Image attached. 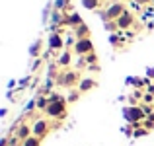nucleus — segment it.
<instances>
[{"label":"nucleus","instance_id":"obj_2","mask_svg":"<svg viewBox=\"0 0 154 146\" xmlns=\"http://www.w3.org/2000/svg\"><path fill=\"white\" fill-rule=\"evenodd\" d=\"M80 80L82 78H80L78 70H66L57 78V84H59V86H64V88H74V86L80 84Z\"/></svg>","mask_w":154,"mask_h":146},{"label":"nucleus","instance_id":"obj_21","mask_svg":"<svg viewBox=\"0 0 154 146\" xmlns=\"http://www.w3.org/2000/svg\"><path fill=\"white\" fill-rule=\"evenodd\" d=\"M64 6H66V0H57V2H55V10L57 12H60Z\"/></svg>","mask_w":154,"mask_h":146},{"label":"nucleus","instance_id":"obj_3","mask_svg":"<svg viewBox=\"0 0 154 146\" xmlns=\"http://www.w3.org/2000/svg\"><path fill=\"white\" fill-rule=\"evenodd\" d=\"M123 113H125V119H127L129 123H133V125H139V123H143V121L146 119V113L143 111L140 105H131V107H127Z\"/></svg>","mask_w":154,"mask_h":146},{"label":"nucleus","instance_id":"obj_23","mask_svg":"<svg viewBox=\"0 0 154 146\" xmlns=\"http://www.w3.org/2000/svg\"><path fill=\"white\" fill-rule=\"evenodd\" d=\"M146 132H148V129H137V131L133 132V135H135V136H144Z\"/></svg>","mask_w":154,"mask_h":146},{"label":"nucleus","instance_id":"obj_18","mask_svg":"<svg viewBox=\"0 0 154 146\" xmlns=\"http://www.w3.org/2000/svg\"><path fill=\"white\" fill-rule=\"evenodd\" d=\"M47 105H49V99H47V97H39L37 99V109H43V111H45Z\"/></svg>","mask_w":154,"mask_h":146},{"label":"nucleus","instance_id":"obj_6","mask_svg":"<svg viewBox=\"0 0 154 146\" xmlns=\"http://www.w3.org/2000/svg\"><path fill=\"white\" fill-rule=\"evenodd\" d=\"M74 53L76 55H90V53H94V41H92L90 37L86 39H76L74 43Z\"/></svg>","mask_w":154,"mask_h":146},{"label":"nucleus","instance_id":"obj_12","mask_svg":"<svg viewBox=\"0 0 154 146\" xmlns=\"http://www.w3.org/2000/svg\"><path fill=\"white\" fill-rule=\"evenodd\" d=\"M74 33H76V39H86V37H90V27L86 23H82V26H78L74 29Z\"/></svg>","mask_w":154,"mask_h":146},{"label":"nucleus","instance_id":"obj_22","mask_svg":"<svg viewBox=\"0 0 154 146\" xmlns=\"http://www.w3.org/2000/svg\"><path fill=\"white\" fill-rule=\"evenodd\" d=\"M105 29H107V31H115V29H119V27H117L115 22H107V23H105Z\"/></svg>","mask_w":154,"mask_h":146},{"label":"nucleus","instance_id":"obj_11","mask_svg":"<svg viewBox=\"0 0 154 146\" xmlns=\"http://www.w3.org/2000/svg\"><path fill=\"white\" fill-rule=\"evenodd\" d=\"M64 23H66V26H70V27H74V29H76V27H78V26H82V18H80V14H76V12H72V14L70 16H68V18L66 20H64Z\"/></svg>","mask_w":154,"mask_h":146},{"label":"nucleus","instance_id":"obj_25","mask_svg":"<svg viewBox=\"0 0 154 146\" xmlns=\"http://www.w3.org/2000/svg\"><path fill=\"white\" fill-rule=\"evenodd\" d=\"M146 92H148V94H152V96H154V82H152V84H148Z\"/></svg>","mask_w":154,"mask_h":146},{"label":"nucleus","instance_id":"obj_9","mask_svg":"<svg viewBox=\"0 0 154 146\" xmlns=\"http://www.w3.org/2000/svg\"><path fill=\"white\" fill-rule=\"evenodd\" d=\"M96 86H98V82H96L94 78H82L80 84H78V92H80V94H86V92L94 90Z\"/></svg>","mask_w":154,"mask_h":146},{"label":"nucleus","instance_id":"obj_1","mask_svg":"<svg viewBox=\"0 0 154 146\" xmlns=\"http://www.w3.org/2000/svg\"><path fill=\"white\" fill-rule=\"evenodd\" d=\"M66 103H68L66 99H63L60 96L53 94L49 97V105H47L45 113L49 117H53V119H64V117H66Z\"/></svg>","mask_w":154,"mask_h":146},{"label":"nucleus","instance_id":"obj_15","mask_svg":"<svg viewBox=\"0 0 154 146\" xmlns=\"http://www.w3.org/2000/svg\"><path fill=\"white\" fill-rule=\"evenodd\" d=\"M22 146H41V138H37V136H29L27 140H23Z\"/></svg>","mask_w":154,"mask_h":146},{"label":"nucleus","instance_id":"obj_10","mask_svg":"<svg viewBox=\"0 0 154 146\" xmlns=\"http://www.w3.org/2000/svg\"><path fill=\"white\" fill-rule=\"evenodd\" d=\"M63 45H64V41H63V35L60 33H53L49 37V47L53 49V51H60Z\"/></svg>","mask_w":154,"mask_h":146},{"label":"nucleus","instance_id":"obj_13","mask_svg":"<svg viewBox=\"0 0 154 146\" xmlns=\"http://www.w3.org/2000/svg\"><path fill=\"white\" fill-rule=\"evenodd\" d=\"M82 6L86 10H98L102 6V0H82Z\"/></svg>","mask_w":154,"mask_h":146},{"label":"nucleus","instance_id":"obj_5","mask_svg":"<svg viewBox=\"0 0 154 146\" xmlns=\"http://www.w3.org/2000/svg\"><path fill=\"white\" fill-rule=\"evenodd\" d=\"M31 129H33V136H37V138H41V140L51 132V125H49L47 119H37L31 125Z\"/></svg>","mask_w":154,"mask_h":146},{"label":"nucleus","instance_id":"obj_7","mask_svg":"<svg viewBox=\"0 0 154 146\" xmlns=\"http://www.w3.org/2000/svg\"><path fill=\"white\" fill-rule=\"evenodd\" d=\"M115 23H117V27H119V29H131V27L135 26V16H133L129 10H125V14L121 16Z\"/></svg>","mask_w":154,"mask_h":146},{"label":"nucleus","instance_id":"obj_28","mask_svg":"<svg viewBox=\"0 0 154 146\" xmlns=\"http://www.w3.org/2000/svg\"><path fill=\"white\" fill-rule=\"evenodd\" d=\"M152 4H154V0H152Z\"/></svg>","mask_w":154,"mask_h":146},{"label":"nucleus","instance_id":"obj_4","mask_svg":"<svg viewBox=\"0 0 154 146\" xmlns=\"http://www.w3.org/2000/svg\"><path fill=\"white\" fill-rule=\"evenodd\" d=\"M125 10H127V8H125L123 2H113V4H109V6L105 8V14L103 16H105L107 22H117V20L125 14Z\"/></svg>","mask_w":154,"mask_h":146},{"label":"nucleus","instance_id":"obj_24","mask_svg":"<svg viewBox=\"0 0 154 146\" xmlns=\"http://www.w3.org/2000/svg\"><path fill=\"white\" fill-rule=\"evenodd\" d=\"M139 6H146V4H152V0H135Z\"/></svg>","mask_w":154,"mask_h":146},{"label":"nucleus","instance_id":"obj_17","mask_svg":"<svg viewBox=\"0 0 154 146\" xmlns=\"http://www.w3.org/2000/svg\"><path fill=\"white\" fill-rule=\"evenodd\" d=\"M80 96H82V94H80L78 90H72V92H70V96H68V99H66V101H68V103H74L76 99H80Z\"/></svg>","mask_w":154,"mask_h":146},{"label":"nucleus","instance_id":"obj_8","mask_svg":"<svg viewBox=\"0 0 154 146\" xmlns=\"http://www.w3.org/2000/svg\"><path fill=\"white\" fill-rule=\"evenodd\" d=\"M16 136H18V138L23 142V140H27L29 136H33V129H31L27 123H22L18 127V131H16Z\"/></svg>","mask_w":154,"mask_h":146},{"label":"nucleus","instance_id":"obj_26","mask_svg":"<svg viewBox=\"0 0 154 146\" xmlns=\"http://www.w3.org/2000/svg\"><path fill=\"white\" fill-rule=\"evenodd\" d=\"M0 146H8V138H2V140H0Z\"/></svg>","mask_w":154,"mask_h":146},{"label":"nucleus","instance_id":"obj_27","mask_svg":"<svg viewBox=\"0 0 154 146\" xmlns=\"http://www.w3.org/2000/svg\"><path fill=\"white\" fill-rule=\"evenodd\" d=\"M148 76H150V78H154V68H148Z\"/></svg>","mask_w":154,"mask_h":146},{"label":"nucleus","instance_id":"obj_16","mask_svg":"<svg viewBox=\"0 0 154 146\" xmlns=\"http://www.w3.org/2000/svg\"><path fill=\"white\" fill-rule=\"evenodd\" d=\"M84 60H86L88 64H92V66H94V64H98V55H96V51L90 53V55H86V56H84Z\"/></svg>","mask_w":154,"mask_h":146},{"label":"nucleus","instance_id":"obj_20","mask_svg":"<svg viewBox=\"0 0 154 146\" xmlns=\"http://www.w3.org/2000/svg\"><path fill=\"white\" fill-rule=\"evenodd\" d=\"M41 47H43V41H37L33 47H31V56H37L39 55V51H41Z\"/></svg>","mask_w":154,"mask_h":146},{"label":"nucleus","instance_id":"obj_14","mask_svg":"<svg viewBox=\"0 0 154 146\" xmlns=\"http://www.w3.org/2000/svg\"><path fill=\"white\" fill-rule=\"evenodd\" d=\"M70 53L68 51H63V55L59 56V66H68V64H70Z\"/></svg>","mask_w":154,"mask_h":146},{"label":"nucleus","instance_id":"obj_19","mask_svg":"<svg viewBox=\"0 0 154 146\" xmlns=\"http://www.w3.org/2000/svg\"><path fill=\"white\" fill-rule=\"evenodd\" d=\"M143 103H144V105H154V96L146 92V94L143 96Z\"/></svg>","mask_w":154,"mask_h":146}]
</instances>
